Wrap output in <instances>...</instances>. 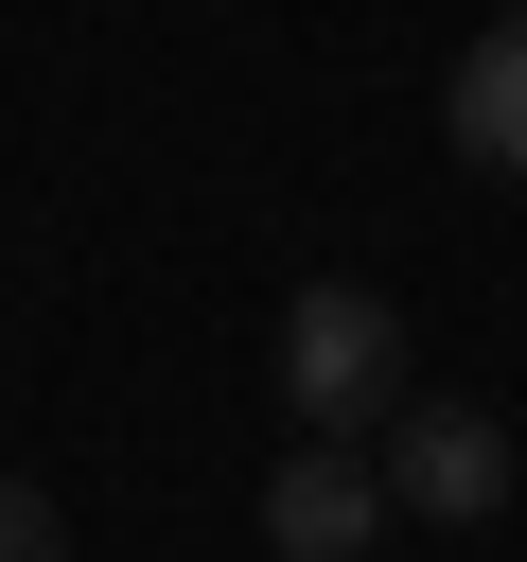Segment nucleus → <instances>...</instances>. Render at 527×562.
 <instances>
[{
  "instance_id": "obj_1",
  "label": "nucleus",
  "mask_w": 527,
  "mask_h": 562,
  "mask_svg": "<svg viewBox=\"0 0 527 562\" xmlns=\"http://www.w3.org/2000/svg\"><path fill=\"white\" fill-rule=\"evenodd\" d=\"M386 404H404V316H386L369 281H299V299H281V422L369 439Z\"/></svg>"
},
{
  "instance_id": "obj_2",
  "label": "nucleus",
  "mask_w": 527,
  "mask_h": 562,
  "mask_svg": "<svg viewBox=\"0 0 527 562\" xmlns=\"http://www.w3.org/2000/svg\"><path fill=\"white\" fill-rule=\"evenodd\" d=\"M369 474H386V509H422V527H492V509H509V422L404 386V404L369 422Z\"/></svg>"
},
{
  "instance_id": "obj_3",
  "label": "nucleus",
  "mask_w": 527,
  "mask_h": 562,
  "mask_svg": "<svg viewBox=\"0 0 527 562\" xmlns=\"http://www.w3.org/2000/svg\"><path fill=\"white\" fill-rule=\"evenodd\" d=\"M264 544H281V562H369V544H386V474H369V439H281V474H264Z\"/></svg>"
},
{
  "instance_id": "obj_4",
  "label": "nucleus",
  "mask_w": 527,
  "mask_h": 562,
  "mask_svg": "<svg viewBox=\"0 0 527 562\" xmlns=\"http://www.w3.org/2000/svg\"><path fill=\"white\" fill-rule=\"evenodd\" d=\"M439 123H457V158H474V176H527V0L439 70Z\"/></svg>"
},
{
  "instance_id": "obj_5",
  "label": "nucleus",
  "mask_w": 527,
  "mask_h": 562,
  "mask_svg": "<svg viewBox=\"0 0 527 562\" xmlns=\"http://www.w3.org/2000/svg\"><path fill=\"white\" fill-rule=\"evenodd\" d=\"M0 562H70V527H53V492H35V474H0Z\"/></svg>"
}]
</instances>
